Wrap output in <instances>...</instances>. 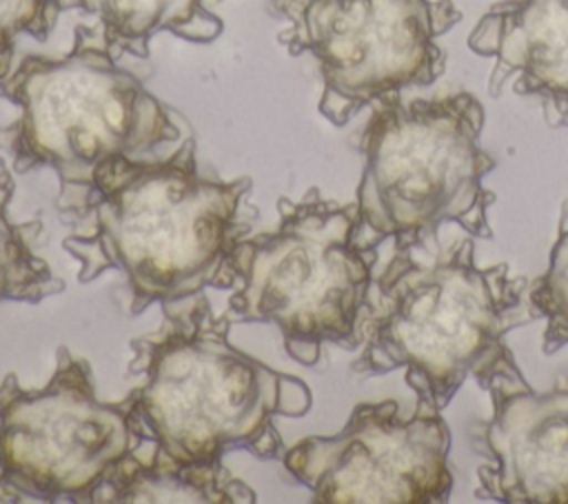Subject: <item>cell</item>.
I'll return each mask as SVG.
<instances>
[{
    "label": "cell",
    "instance_id": "cell-10",
    "mask_svg": "<svg viewBox=\"0 0 568 504\" xmlns=\"http://www.w3.org/2000/svg\"><path fill=\"white\" fill-rule=\"evenodd\" d=\"M493 413L473 440L490 457L477 466L486 497L506 504H568V386L537 393L524 375L486 386Z\"/></svg>",
    "mask_w": 568,
    "mask_h": 504
},
{
    "label": "cell",
    "instance_id": "cell-4",
    "mask_svg": "<svg viewBox=\"0 0 568 504\" xmlns=\"http://www.w3.org/2000/svg\"><path fill=\"white\" fill-rule=\"evenodd\" d=\"M20 115L4 129L13 171L51 167L60 191H80L115 162L166 164L193 147L191 133L115 56L102 31L75 27L62 58L24 56L0 80Z\"/></svg>",
    "mask_w": 568,
    "mask_h": 504
},
{
    "label": "cell",
    "instance_id": "cell-2",
    "mask_svg": "<svg viewBox=\"0 0 568 504\" xmlns=\"http://www.w3.org/2000/svg\"><path fill=\"white\" fill-rule=\"evenodd\" d=\"M473 253V240L430 260L415 244L395 249L359 315L357 375L404 369L417 409L439 413L468 377L486 391L497 373H521L504 337L537 320L528 282L513 280L506 262L479 266Z\"/></svg>",
    "mask_w": 568,
    "mask_h": 504
},
{
    "label": "cell",
    "instance_id": "cell-16",
    "mask_svg": "<svg viewBox=\"0 0 568 504\" xmlns=\"http://www.w3.org/2000/svg\"><path fill=\"white\" fill-rule=\"evenodd\" d=\"M64 0H0V80L11 71L13 47L20 36L47 40Z\"/></svg>",
    "mask_w": 568,
    "mask_h": 504
},
{
    "label": "cell",
    "instance_id": "cell-15",
    "mask_svg": "<svg viewBox=\"0 0 568 504\" xmlns=\"http://www.w3.org/2000/svg\"><path fill=\"white\" fill-rule=\"evenodd\" d=\"M528 300L535 315L546 320L544 353L552 355L568 344V226L564 220L546 271L528 284Z\"/></svg>",
    "mask_w": 568,
    "mask_h": 504
},
{
    "label": "cell",
    "instance_id": "cell-3",
    "mask_svg": "<svg viewBox=\"0 0 568 504\" xmlns=\"http://www.w3.org/2000/svg\"><path fill=\"white\" fill-rule=\"evenodd\" d=\"M162 311L164 324L131 342V369L146 375L131 395L153 451L182 464L215 462L229 448L275 457L282 437L273 420L311 409L306 384L235 349L231 320L215 317L206 298Z\"/></svg>",
    "mask_w": 568,
    "mask_h": 504
},
{
    "label": "cell",
    "instance_id": "cell-8",
    "mask_svg": "<svg viewBox=\"0 0 568 504\" xmlns=\"http://www.w3.org/2000/svg\"><path fill=\"white\" fill-rule=\"evenodd\" d=\"M280 13L291 20L280 40L320 67V113L335 127L371 102L435 82L446 69L435 40L462 20L453 0H295Z\"/></svg>",
    "mask_w": 568,
    "mask_h": 504
},
{
    "label": "cell",
    "instance_id": "cell-17",
    "mask_svg": "<svg viewBox=\"0 0 568 504\" xmlns=\"http://www.w3.org/2000/svg\"><path fill=\"white\" fill-rule=\"evenodd\" d=\"M273 2H275V7H277V11H280V9H284V7H288V4H293V2H295V0H273Z\"/></svg>",
    "mask_w": 568,
    "mask_h": 504
},
{
    "label": "cell",
    "instance_id": "cell-9",
    "mask_svg": "<svg viewBox=\"0 0 568 504\" xmlns=\"http://www.w3.org/2000/svg\"><path fill=\"white\" fill-rule=\"evenodd\" d=\"M450 429L439 413L399 417L393 400L357 404L346 426L284 451L286 471L324 504H433L453 488Z\"/></svg>",
    "mask_w": 568,
    "mask_h": 504
},
{
    "label": "cell",
    "instance_id": "cell-7",
    "mask_svg": "<svg viewBox=\"0 0 568 504\" xmlns=\"http://www.w3.org/2000/svg\"><path fill=\"white\" fill-rule=\"evenodd\" d=\"M146 440L133 395L102 402L89 364L67 346L47 386L0 382V502H89L95 486Z\"/></svg>",
    "mask_w": 568,
    "mask_h": 504
},
{
    "label": "cell",
    "instance_id": "cell-14",
    "mask_svg": "<svg viewBox=\"0 0 568 504\" xmlns=\"http://www.w3.org/2000/svg\"><path fill=\"white\" fill-rule=\"evenodd\" d=\"M13 198V175L0 160V302H40L62 293L64 282L53 275L49 264L36 253L42 222H13L9 202Z\"/></svg>",
    "mask_w": 568,
    "mask_h": 504
},
{
    "label": "cell",
    "instance_id": "cell-1",
    "mask_svg": "<svg viewBox=\"0 0 568 504\" xmlns=\"http://www.w3.org/2000/svg\"><path fill=\"white\" fill-rule=\"evenodd\" d=\"M251 178H202L189 147L166 164L115 162L80 191H60V218L78 226L62 246L91 282L115 269L131 291V313L151 302L162 309L231 286L226 269L240 240V206Z\"/></svg>",
    "mask_w": 568,
    "mask_h": 504
},
{
    "label": "cell",
    "instance_id": "cell-11",
    "mask_svg": "<svg viewBox=\"0 0 568 504\" xmlns=\"http://www.w3.org/2000/svg\"><path fill=\"white\" fill-rule=\"evenodd\" d=\"M468 49L493 60V98L510 84L541 102L548 127H568V0H499L468 33Z\"/></svg>",
    "mask_w": 568,
    "mask_h": 504
},
{
    "label": "cell",
    "instance_id": "cell-12",
    "mask_svg": "<svg viewBox=\"0 0 568 504\" xmlns=\"http://www.w3.org/2000/svg\"><path fill=\"white\" fill-rule=\"evenodd\" d=\"M93 504H253L248 484L215 462H173L158 451L122 460L91 495Z\"/></svg>",
    "mask_w": 568,
    "mask_h": 504
},
{
    "label": "cell",
    "instance_id": "cell-5",
    "mask_svg": "<svg viewBox=\"0 0 568 504\" xmlns=\"http://www.w3.org/2000/svg\"><path fill=\"white\" fill-rule=\"evenodd\" d=\"M484 107L457 91L430 100H377L362 133L364 169L357 184V242L375 249L395 238V249L435 235L442 222L490 240L488 206L495 193L484 178L497 160L481 149Z\"/></svg>",
    "mask_w": 568,
    "mask_h": 504
},
{
    "label": "cell",
    "instance_id": "cell-6",
    "mask_svg": "<svg viewBox=\"0 0 568 504\" xmlns=\"http://www.w3.org/2000/svg\"><path fill=\"white\" fill-rule=\"evenodd\" d=\"M280 224L237 240L226 258L235 291L233 322H268L286 353L315 366L326 342L359 346V315L373 289L377 251L357 242V206L326 202L313 189L302 202L277 200Z\"/></svg>",
    "mask_w": 568,
    "mask_h": 504
},
{
    "label": "cell",
    "instance_id": "cell-13",
    "mask_svg": "<svg viewBox=\"0 0 568 504\" xmlns=\"http://www.w3.org/2000/svg\"><path fill=\"white\" fill-rule=\"evenodd\" d=\"M67 9L93 13L113 56H149V40L160 31L189 42H213L224 22L206 7L209 0H64Z\"/></svg>",
    "mask_w": 568,
    "mask_h": 504
}]
</instances>
